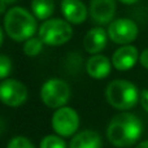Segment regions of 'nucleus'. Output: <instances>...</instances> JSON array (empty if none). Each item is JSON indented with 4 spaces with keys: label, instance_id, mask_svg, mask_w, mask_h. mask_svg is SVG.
Returning <instances> with one entry per match:
<instances>
[{
    "label": "nucleus",
    "instance_id": "1",
    "mask_svg": "<svg viewBox=\"0 0 148 148\" xmlns=\"http://www.w3.org/2000/svg\"><path fill=\"white\" fill-rule=\"evenodd\" d=\"M143 134V123L133 113L122 112L110 120L107 127V138L117 148H127L135 144Z\"/></svg>",
    "mask_w": 148,
    "mask_h": 148
},
{
    "label": "nucleus",
    "instance_id": "2",
    "mask_svg": "<svg viewBox=\"0 0 148 148\" xmlns=\"http://www.w3.org/2000/svg\"><path fill=\"white\" fill-rule=\"evenodd\" d=\"M4 30L14 42H26L38 30V22L33 13L22 7H13L5 12Z\"/></svg>",
    "mask_w": 148,
    "mask_h": 148
},
{
    "label": "nucleus",
    "instance_id": "3",
    "mask_svg": "<svg viewBox=\"0 0 148 148\" xmlns=\"http://www.w3.org/2000/svg\"><path fill=\"white\" fill-rule=\"evenodd\" d=\"M105 97L114 109L129 110L138 104L140 92L133 82L126 79H114L105 88Z\"/></svg>",
    "mask_w": 148,
    "mask_h": 148
},
{
    "label": "nucleus",
    "instance_id": "4",
    "mask_svg": "<svg viewBox=\"0 0 148 148\" xmlns=\"http://www.w3.org/2000/svg\"><path fill=\"white\" fill-rule=\"evenodd\" d=\"M39 38L44 44L51 47L62 46L73 36V27L66 20L51 18L39 26Z\"/></svg>",
    "mask_w": 148,
    "mask_h": 148
},
{
    "label": "nucleus",
    "instance_id": "5",
    "mask_svg": "<svg viewBox=\"0 0 148 148\" xmlns=\"http://www.w3.org/2000/svg\"><path fill=\"white\" fill-rule=\"evenodd\" d=\"M70 97V87L64 79L51 78L43 83L40 88V99L46 107L59 109L65 107Z\"/></svg>",
    "mask_w": 148,
    "mask_h": 148
},
{
    "label": "nucleus",
    "instance_id": "6",
    "mask_svg": "<svg viewBox=\"0 0 148 148\" xmlns=\"http://www.w3.org/2000/svg\"><path fill=\"white\" fill-rule=\"evenodd\" d=\"M51 123L56 135L61 138H68V136H73L78 131L79 116L75 109L65 105L55 110Z\"/></svg>",
    "mask_w": 148,
    "mask_h": 148
},
{
    "label": "nucleus",
    "instance_id": "7",
    "mask_svg": "<svg viewBox=\"0 0 148 148\" xmlns=\"http://www.w3.org/2000/svg\"><path fill=\"white\" fill-rule=\"evenodd\" d=\"M108 38L116 44H131L139 34V27L130 18H117L109 23L107 29Z\"/></svg>",
    "mask_w": 148,
    "mask_h": 148
},
{
    "label": "nucleus",
    "instance_id": "8",
    "mask_svg": "<svg viewBox=\"0 0 148 148\" xmlns=\"http://www.w3.org/2000/svg\"><path fill=\"white\" fill-rule=\"evenodd\" d=\"M27 87L17 79L7 78L0 82V101L8 107H20L27 100Z\"/></svg>",
    "mask_w": 148,
    "mask_h": 148
},
{
    "label": "nucleus",
    "instance_id": "9",
    "mask_svg": "<svg viewBox=\"0 0 148 148\" xmlns=\"http://www.w3.org/2000/svg\"><path fill=\"white\" fill-rule=\"evenodd\" d=\"M139 61V51L133 44L121 46L114 51L112 56V65L118 72H126L135 66Z\"/></svg>",
    "mask_w": 148,
    "mask_h": 148
},
{
    "label": "nucleus",
    "instance_id": "10",
    "mask_svg": "<svg viewBox=\"0 0 148 148\" xmlns=\"http://www.w3.org/2000/svg\"><path fill=\"white\" fill-rule=\"evenodd\" d=\"M88 12L99 25L110 23L116 13V0H90Z\"/></svg>",
    "mask_w": 148,
    "mask_h": 148
},
{
    "label": "nucleus",
    "instance_id": "11",
    "mask_svg": "<svg viewBox=\"0 0 148 148\" xmlns=\"http://www.w3.org/2000/svg\"><path fill=\"white\" fill-rule=\"evenodd\" d=\"M60 7L62 16L69 23H83L88 16V8L81 0H62Z\"/></svg>",
    "mask_w": 148,
    "mask_h": 148
},
{
    "label": "nucleus",
    "instance_id": "12",
    "mask_svg": "<svg viewBox=\"0 0 148 148\" xmlns=\"http://www.w3.org/2000/svg\"><path fill=\"white\" fill-rule=\"evenodd\" d=\"M112 60L104 55H92L86 62V72L94 79H104L110 74Z\"/></svg>",
    "mask_w": 148,
    "mask_h": 148
},
{
    "label": "nucleus",
    "instance_id": "13",
    "mask_svg": "<svg viewBox=\"0 0 148 148\" xmlns=\"http://www.w3.org/2000/svg\"><path fill=\"white\" fill-rule=\"evenodd\" d=\"M108 33L103 27H94L83 38V48L91 55H97L107 47Z\"/></svg>",
    "mask_w": 148,
    "mask_h": 148
},
{
    "label": "nucleus",
    "instance_id": "14",
    "mask_svg": "<svg viewBox=\"0 0 148 148\" xmlns=\"http://www.w3.org/2000/svg\"><path fill=\"white\" fill-rule=\"evenodd\" d=\"M103 140L99 133L94 130H83L72 138L69 148H101Z\"/></svg>",
    "mask_w": 148,
    "mask_h": 148
},
{
    "label": "nucleus",
    "instance_id": "15",
    "mask_svg": "<svg viewBox=\"0 0 148 148\" xmlns=\"http://www.w3.org/2000/svg\"><path fill=\"white\" fill-rule=\"evenodd\" d=\"M31 10L36 20L47 21L55 12L53 0H31Z\"/></svg>",
    "mask_w": 148,
    "mask_h": 148
},
{
    "label": "nucleus",
    "instance_id": "16",
    "mask_svg": "<svg viewBox=\"0 0 148 148\" xmlns=\"http://www.w3.org/2000/svg\"><path fill=\"white\" fill-rule=\"evenodd\" d=\"M43 46H44V43L40 40V38H34L33 36V38L27 39L23 43V53L30 57L38 56L42 52V49H43Z\"/></svg>",
    "mask_w": 148,
    "mask_h": 148
},
{
    "label": "nucleus",
    "instance_id": "17",
    "mask_svg": "<svg viewBox=\"0 0 148 148\" xmlns=\"http://www.w3.org/2000/svg\"><path fill=\"white\" fill-rule=\"evenodd\" d=\"M39 148H66V143L59 135H46L42 139Z\"/></svg>",
    "mask_w": 148,
    "mask_h": 148
},
{
    "label": "nucleus",
    "instance_id": "18",
    "mask_svg": "<svg viewBox=\"0 0 148 148\" xmlns=\"http://www.w3.org/2000/svg\"><path fill=\"white\" fill-rule=\"evenodd\" d=\"M7 148H35V146H34L30 139H27L26 136L17 135L10 139Z\"/></svg>",
    "mask_w": 148,
    "mask_h": 148
},
{
    "label": "nucleus",
    "instance_id": "19",
    "mask_svg": "<svg viewBox=\"0 0 148 148\" xmlns=\"http://www.w3.org/2000/svg\"><path fill=\"white\" fill-rule=\"evenodd\" d=\"M12 72V61L8 56L5 55H0V79L4 81L9 77Z\"/></svg>",
    "mask_w": 148,
    "mask_h": 148
},
{
    "label": "nucleus",
    "instance_id": "20",
    "mask_svg": "<svg viewBox=\"0 0 148 148\" xmlns=\"http://www.w3.org/2000/svg\"><path fill=\"white\" fill-rule=\"evenodd\" d=\"M139 103H140L142 108L148 113V88L140 91V97H139Z\"/></svg>",
    "mask_w": 148,
    "mask_h": 148
},
{
    "label": "nucleus",
    "instance_id": "21",
    "mask_svg": "<svg viewBox=\"0 0 148 148\" xmlns=\"http://www.w3.org/2000/svg\"><path fill=\"white\" fill-rule=\"evenodd\" d=\"M139 64H140L144 69H148V48L143 49V51L139 53Z\"/></svg>",
    "mask_w": 148,
    "mask_h": 148
},
{
    "label": "nucleus",
    "instance_id": "22",
    "mask_svg": "<svg viewBox=\"0 0 148 148\" xmlns=\"http://www.w3.org/2000/svg\"><path fill=\"white\" fill-rule=\"evenodd\" d=\"M17 0H0V13L4 12L5 7L7 5H10V4H14Z\"/></svg>",
    "mask_w": 148,
    "mask_h": 148
},
{
    "label": "nucleus",
    "instance_id": "23",
    "mask_svg": "<svg viewBox=\"0 0 148 148\" xmlns=\"http://www.w3.org/2000/svg\"><path fill=\"white\" fill-rule=\"evenodd\" d=\"M118 1H121L122 4H126V5H131V4H135L139 0H118Z\"/></svg>",
    "mask_w": 148,
    "mask_h": 148
},
{
    "label": "nucleus",
    "instance_id": "24",
    "mask_svg": "<svg viewBox=\"0 0 148 148\" xmlns=\"http://www.w3.org/2000/svg\"><path fill=\"white\" fill-rule=\"evenodd\" d=\"M135 148H148V140H143L138 144Z\"/></svg>",
    "mask_w": 148,
    "mask_h": 148
},
{
    "label": "nucleus",
    "instance_id": "25",
    "mask_svg": "<svg viewBox=\"0 0 148 148\" xmlns=\"http://www.w3.org/2000/svg\"><path fill=\"white\" fill-rule=\"evenodd\" d=\"M4 130H5V123H4V121L0 118V135L4 133Z\"/></svg>",
    "mask_w": 148,
    "mask_h": 148
},
{
    "label": "nucleus",
    "instance_id": "26",
    "mask_svg": "<svg viewBox=\"0 0 148 148\" xmlns=\"http://www.w3.org/2000/svg\"><path fill=\"white\" fill-rule=\"evenodd\" d=\"M3 39H4V34H3V30H1V27H0V47H1V44H3Z\"/></svg>",
    "mask_w": 148,
    "mask_h": 148
}]
</instances>
